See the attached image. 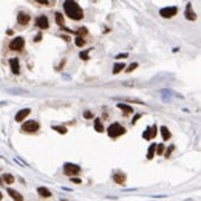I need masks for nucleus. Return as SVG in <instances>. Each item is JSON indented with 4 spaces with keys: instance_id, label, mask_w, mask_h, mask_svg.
<instances>
[{
    "instance_id": "nucleus-1",
    "label": "nucleus",
    "mask_w": 201,
    "mask_h": 201,
    "mask_svg": "<svg viewBox=\"0 0 201 201\" xmlns=\"http://www.w3.org/2000/svg\"><path fill=\"white\" fill-rule=\"evenodd\" d=\"M64 11H65V14L71 20H81V19H84L82 8L76 2H73V0H67V2L64 3Z\"/></svg>"
},
{
    "instance_id": "nucleus-2",
    "label": "nucleus",
    "mask_w": 201,
    "mask_h": 201,
    "mask_svg": "<svg viewBox=\"0 0 201 201\" xmlns=\"http://www.w3.org/2000/svg\"><path fill=\"white\" fill-rule=\"evenodd\" d=\"M107 133H108V136L110 138H119L121 135H124L125 133V129L122 127V125L119 124V122H113L111 125H110V127L107 129Z\"/></svg>"
},
{
    "instance_id": "nucleus-3",
    "label": "nucleus",
    "mask_w": 201,
    "mask_h": 201,
    "mask_svg": "<svg viewBox=\"0 0 201 201\" xmlns=\"http://www.w3.org/2000/svg\"><path fill=\"white\" fill-rule=\"evenodd\" d=\"M64 173L67 175V177L76 178L78 175L81 173V167H79L78 164H73V163H65V164H64Z\"/></svg>"
},
{
    "instance_id": "nucleus-4",
    "label": "nucleus",
    "mask_w": 201,
    "mask_h": 201,
    "mask_svg": "<svg viewBox=\"0 0 201 201\" xmlns=\"http://www.w3.org/2000/svg\"><path fill=\"white\" fill-rule=\"evenodd\" d=\"M22 130L25 133H36L39 130V122L37 121H27L22 125Z\"/></svg>"
},
{
    "instance_id": "nucleus-5",
    "label": "nucleus",
    "mask_w": 201,
    "mask_h": 201,
    "mask_svg": "<svg viewBox=\"0 0 201 201\" xmlns=\"http://www.w3.org/2000/svg\"><path fill=\"white\" fill-rule=\"evenodd\" d=\"M23 46H25V39L20 37V36L16 37V39H13L11 43H9V49H11V51H22Z\"/></svg>"
},
{
    "instance_id": "nucleus-6",
    "label": "nucleus",
    "mask_w": 201,
    "mask_h": 201,
    "mask_svg": "<svg viewBox=\"0 0 201 201\" xmlns=\"http://www.w3.org/2000/svg\"><path fill=\"white\" fill-rule=\"evenodd\" d=\"M156 133H158V127H156V125H150V127H147V129L144 130L142 138L147 139V141H150V139H153V138L156 136Z\"/></svg>"
},
{
    "instance_id": "nucleus-7",
    "label": "nucleus",
    "mask_w": 201,
    "mask_h": 201,
    "mask_svg": "<svg viewBox=\"0 0 201 201\" xmlns=\"http://www.w3.org/2000/svg\"><path fill=\"white\" fill-rule=\"evenodd\" d=\"M177 13H178L177 6H167V8H163V9L159 11L161 17H164V19H170V17H173Z\"/></svg>"
},
{
    "instance_id": "nucleus-8",
    "label": "nucleus",
    "mask_w": 201,
    "mask_h": 201,
    "mask_svg": "<svg viewBox=\"0 0 201 201\" xmlns=\"http://www.w3.org/2000/svg\"><path fill=\"white\" fill-rule=\"evenodd\" d=\"M36 27L39 30H46L49 27V22H48V17L46 16H39L36 19Z\"/></svg>"
},
{
    "instance_id": "nucleus-9",
    "label": "nucleus",
    "mask_w": 201,
    "mask_h": 201,
    "mask_svg": "<svg viewBox=\"0 0 201 201\" xmlns=\"http://www.w3.org/2000/svg\"><path fill=\"white\" fill-rule=\"evenodd\" d=\"M113 181H115L116 184L124 186V184H125V175H124V172H115V173H113Z\"/></svg>"
},
{
    "instance_id": "nucleus-10",
    "label": "nucleus",
    "mask_w": 201,
    "mask_h": 201,
    "mask_svg": "<svg viewBox=\"0 0 201 201\" xmlns=\"http://www.w3.org/2000/svg\"><path fill=\"white\" fill-rule=\"evenodd\" d=\"M30 14H27V13H19V16H17V22H19V25H28L30 23Z\"/></svg>"
},
{
    "instance_id": "nucleus-11",
    "label": "nucleus",
    "mask_w": 201,
    "mask_h": 201,
    "mask_svg": "<svg viewBox=\"0 0 201 201\" xmlns=\"http://www.w3.org/2000/svg\"><path fill=\"white\" fill-rule=\"evenodd\" d=\"M30 113H31L30 108H23V110H20V111L16 115V121H17V122H22L25 118H28V116H30Z\"/></svg>"
},
{
    "instance_id": "nucleus-12",
    "label": "nucleus",
    "mask_w": 201,
    "mask_h": 201,
    "mask_svg": "<svg viewBox=\"0 0 201 201\" xmlns=\"http://www.w3.org/2000/svg\"><path fill=\"white\" fill-rule=\"evenodd\" d=\"M9 65H11V71H13L14 74H19V73H20V65H19V59H17V57H13V59L9 60Z\"/></svg>"
},
{
    "instance_id": "nucleus-13",
    "label": "nucleus",
    "mask_w": 201,
    "mask_h": 201,
    "mask_svg": "<svg viewBox=\"0 0 201 201\" xmlns=\"http://www.w3.org/2000/svg\"><path fill=\"white\" fill-rule=\"evenodd\" d=\"M118 108H119V110H121V111H122L125 116L133 113V108H132L130 105H127V104H122V102H119V104H118Z\"/></svg>"
},
{
    "instance_id": "nucleus-14",
    "label": "nucleus",
    "mask_w": 201,
    "mask_h": 201,
    "mask_svg": "<svg viewBox=\"0 0 201 201\" xmlns=\"http://www.w3.org/2000/svg\"><path fill=\"white\" fill-rule=\"evenodd\" d=\"M8 195H9L14 201H23V196H22L17 190H14V189H8Z\"/></svg>"
},
{
    "instance_id": "nucleus-15",
    "label": "nucleus",
    "mask_w": 201,
    "mask_h": 201,
    "mask_svg": "<svg viewBox=\"0 0 201 201\" xmlns=\"http://www.w3.org/2000/svg\"><path fill=\"white\" fill-rule=\"evenodd\" d=\"M186 19L187 20H195L196 19V14L192 11V5L187 3V9H186Z\"/></svg>"
},
{
    "instance_id": "nucleus-16",
    "label": "nucleus",
    "mask_w": 201,
    "mask_h": 201,
    "mask_svg": "<svg viewBox=\"0 0 201 201\" xmlns=\"http://www.w3.org/2000/svg\"><path fill=\"white\" fill-rule=\"evenodd\" d=\"M37 193H39L42 198H49V196H51V192H49V189H46V187H39V189H37Z\"/></svg>"
},
{
    "instance_id": "nucleus-17",
    "label": "nucleus",
    "mask_w": 201,
    "mask_h": 201,
    "mask_svg": "<svg viewBox=\"0 0 201 201\" xmlns=\"http://www.w3.org/2000/svg\"><path fill=\"white\" fill-rule=\"evenodd\" d=\"M56 23L59 25L60 28H64L65 27V19H64V14H60V13H56Z\"/></svg>"
},
{
    "instance_id": "nucleus-18",
    "label": "nucleus",
    "mask_w": 201,
    "mask_h": 201,
    "mask_svg": "<svg viewBox=\"0 0 201 201\" xmlns=\"http://www.w3.org/2000/svg\"><path fill=\"white\" fill-rule=\"evenodd\" d=\"M155 152H156V144H152L147 150V159H152L155 156Z\"/></svg>"
},
{
    "instance_id": "nucleus-19",
    "label": "nucleus",
    "mask_w": 201,
    "mask_h": 201,
    "mask_svg": "<svg viewBox=\"0 0 201 201\" xmlns=\"http://www.w3.org/2000/svg\"><path fill=\"white\" fill-rule=\"evenodd\" d=\"M2 181H3V183H6V184H13L16 180H14V177H13L11 173H5L3 177H2Z\"/></svg>"
},
{
    "instance_id": "nucleus-20",
    "label": "nucleus",
    "mask_w": 201,
    "mask_h": 201,
    "mask_svg": "<svg viewBox=\"0 0 201 201\" xmlns=\"http://www.w3.org/2000/svg\"><path fill=\"white\" fill-rule=\"evenodd\" d=\"M94 129H96V132H99V133H102V132H104V125H102V122H100L99 118L94 119Z\"/></svg>"
},
{
    "instance_id": "nucleus-21",
    "label": "nucleus",
    "mask_w": 201,
    "mask_h": 201,
    "mask_svg": "<svg viewBox=\"0 0 201 201\" xmlns=\"http://www.w3.org/2000/svg\"><path fill=\"white\" fill-rule=\"evenodd\" d=\"M159 130H161V135H163V139H164V141L170 139V136H172V135H170V132H169V129H167V127H161Z\"/></svg>"
},
{
    "instance_id": "nucleus-22",
    "label": "nucleus",
    "mask_w": 201,
    "mask_h": 201,
    "mask_svg": "<svg viewBox=\"0 0 201 201\" xmlns=\"http://www.w3.org/2000/svg\"><path fill=\"white\" fill-rule=\"evenodd\" d=\"M53 130H56V132L60 133V135H65V133H67V127H64V125H53Z\"/></svg>"
},
{
    "instance_id": "nucleus-23",
    "label": "nucleus",
    "mask_w": 201,
    "mask_h": 201,
    "mask_svg": "<svg viewBox=\"0 0 201 201\" xmlns=\"http://www.w3.org/2000/svg\"><path fill=\"white\" fill-rule=\"evenodd\" d=\"M125 67H124V64H115L113 65V74H118L119 71H122Z\"/></svg>"
},
{
    "instance_id": "nucleus-24",
    "label": "nucleus",
    "mask_w": 201,
    "mask_h": 201,
    "mask_svg": "<svg viewBox=\"0 0 201 201\" xmlns=\"http://www.w3.org/2000/svg\"><path fill=\"white\" fill-rule=\"evenodd\" d=\"M74 33L78 34V37H84V36H87L88 31H87V28H79L78 31H74Z\"/></svg>"
},
{
    "instance_id": "nucleus-25",
    "label": "nucleus",
    "mask_w": 201,
    "mask_h": 201,
    "mask_svg": "<svg viewBox=\"0 0 201 201\" xmlns=\"http://www.w3.org/2000/svg\"><path fill=\"white\" fill-rule=\"evenodd\" d=\"M88 53H90V49H87V51H82V53L79 54V57H81L82 60H88Z\"/></svg>"
},
{
    "instance_id": "nucleus-26",
    "label": "nucleus",
    "mask_w": 201,
    "mask_h": 201,
    "mask_svg": "<svg viewBox=\"0 0 201 201\" xmlns=\"http://www.w3.org/2000/svg\"><path fill=\"white\" fill-rule=\"evenodd\" d=\"M76 45L78 46H84L85 45V39L84 37H76Z\"/></svg>"
},
{
    "instance_id": "nucleus-27",
    "label": "nucleus",
    "mask_w": 201,
    "mask_h": 201,
    "mask_svg": "<svg viewBox=\"0 0 201 201\" xmlns=\"http://www.w3.org/2000/svg\"><path fill=\"white\" fill-rule=\"evenodd\" d=\"M136 67H138V64H136V62H133V64H130V65H129V68L125 70V71H127V73H130V71H133Z\"/></svg>"
},
{
    "instance_id": "nucleus-28",
    "label": "nucleus",
    "mask_w": 201,
    "mask_h": 201,
    "mask_svg": "<svg viewBox=\"0 0 201 201\" xmlns=\"http://www.w3.org/2000/svg\"><path fill=\"white\" fill-rule=\"evenodd\" d=\"M156 153H158V155H163V153H164V145H163V144H159V145L156 147Z\"/></svg>"
},
{
    "instance_id": "nucleus-29",
    "label": "nucleus",
    "mask_w": 201,
    "mask_h": 201,
    "mask_svg": "<svg viewBox=\"0 0 201 201\" xmlns=\"http://www.w3.org/2000/svg\"><path fill=\"white\" fill-rule=\"evenodd\" d=\"M84 116H85L87 119H91V118H94V116H93V113H91V111H88V110L84 113Z\"/></svg>"
},
{
    "instance_id": "nucleus-30",
    "label": "nucleus",
    "mask_w": 201,
    "mask_h": 201,
    "mask_svg": "<svg viewBox=\"0 0 201 201\" xmlns=\"http://www.w3.org/2000/svg\"><path fill=\"white\" fill-rule=\"evenodd\" d=\"M125 57H129V54H127V53H121V54H118V56H116V59H125Z\"/></svg>"
},
{
    "instance_id": "nucleus-31",
    "label": "nucleus",
    "mask_w": 201,
    "mask_h": 201,
    "mask_svg": "<svg viewBox=\"0 0 201 201\" xmlns=\"http://www.w3.org/2000/svg\"><path fill=\"white\" fill-rule=\"evenodd\" d=\"M172 150H173V147H170V148H167V152H166V156H169V155H170V152H172Z\"/></svg>"
},
{
    "instance_id": "nucleus-32",
    "label": "nucleus",
    "mask_w": 201,
    "mask_h": 201,
    "mask_svg": "<svg viewBox=\"0 0 201 201\" xmlns=\"http://www.w3.org/2000/svg\"><path fill=\"white\" fill-rule=\"evenodd\" d=\"M71 181H73V183H76V184H79V183H81V180H79V178H73Z\"/></svg>"
},
{
    "instance_id": "nucleus-33",
    "label": "nucleus",
    "mask_w": 201,
    "mask_h": 201,
    "mask_svg": "<svg viewBox=\"0 0 201 201\" xmlns=\"http://www.w3.org/2000/svg\"><path fill=\"white\" fill-rule=\"evenodd\" d=\"M139 118H141V115H136V118H135V119H133V124H135V122H136V121H138V119H139Z\"/></svg>"
},
{
    "instance_id": "nucleus-34",
    "label": "nucleus",
    "mask_w": 201,
    "mask_h": 201,
    "mask_svg": "<svg viewBox=\"0 0 201 201\" xmlns=\"http://www.w3.org/2000/svg\"><path fill=\"white\" fill-rule=\"evenodd\" d=\"M2 198H3V195H2V192H0V201H2Z\"/></svg>"
},
{
    "instance_id": "nucleus-35",
    "label": "nucleus",
    "mask_w": 201,
    "mask_h": 201,
    "mask_svg": "<svg viewBox=\"0 0 201 201\" xmlns=\"http://www.w3.org/2000/svg\"><path fill=\"white\" fill-rule=\"evenodd\" d=\"M2 183H3V181H2V178H0V184H2Z\"/></svg>"
},
{
    "instance_id": "nucleus-36",
    "label": "nucleus",
    "mask_w": 201,
    "mask_h": 201,
    "mask_svg": "<svg viewBox=\"0 0 201 201\" xmlns=\"http://www.w3.org/2000/svg\"><path fill=\"white\" fill-rule=\"evenodd\" d=\"M60 201H68V199H60Z\"/></svg>"
}]
</instances>
